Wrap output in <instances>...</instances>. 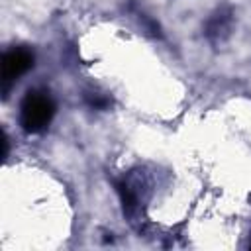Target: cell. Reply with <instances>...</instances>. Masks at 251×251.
Instances as JSON below:
<instances>
[{
	"instance_id": "obj_1",
	"label": "cell",
	"mask_w": 251,
	"mask_h": 251,
	"mask_svg": "<svg viewBox=\"0 0 251 251\" xmlns=\"http://www.w3.org/2000/svg\"><path fill=\"white\" fill-rule=\"evenodd\" d=\"M53 114H55V104L47 94L27 92L20 108V124L25 131L37 133L49 126Z\"/></svg>"
},
{
	"instance_id": "obj_2",
	"label": "cell",
	"mask_w": 251,
	"mask_h": 251,
	"mask_svg": "<svg viewBox=\"0 0 251 251\" xmlns=\"http://www.w3.org/2000/svg\"><path fill=\"white\" fill-rule=\"evenodd\" d=\"M33 65V55L27 49H12L2 57V80L4 84H10L18 76H22L25 71H29Z\"/></svg>"
},
{
	"instance_id": "obj_3",
	"label": "cell",
	"mask_w": 251,
	"mask_h": 251,
	"mask_svg": "<svg viewBox=\"0 0 251 251\" xmlns=\"http://www.w3.org/2000/svg\"><path fill=\"white\" fill-rule=\"evenodd\" d=\"M116 188H118V194H120V198H122L124 208H127V210L133 208V206H135V196H133V192L129 190V186H127L126 182H118Z\"/></svg>"
}]
</instances>
